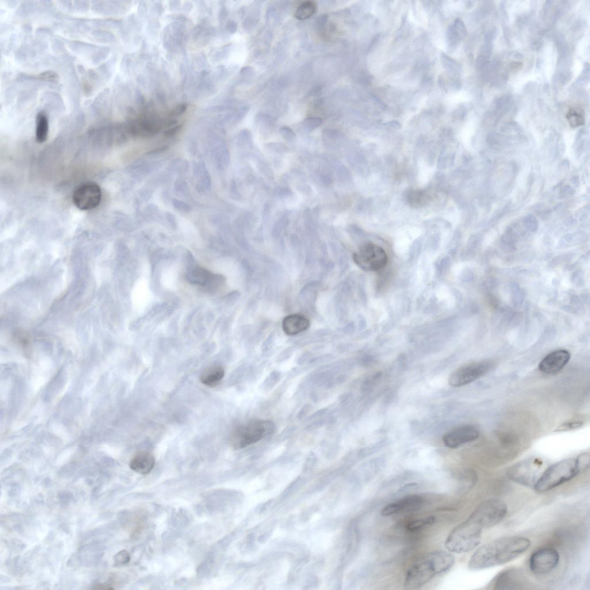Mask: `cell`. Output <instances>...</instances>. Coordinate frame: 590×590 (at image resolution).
I'll return each instance as SVG.
<instances>
[{
    "label": "cell",
    "instance_id": "4",
    "mask_svg": "<svg viewBox=\"0 0 590 590\" xmlns=\"http://www.w3.org/2000/svg\"><path fill=\"white\" fill-rule=\"evenodd\" d=\"M580 474L576 459L569 458L550 466L539 477L534 489L537 492L549 491Z\"/></svg>",
    "mask_w": 590,
    "mask_h": 590
},
{
    "label": "cell",
    "instance_id": "15",
    "mask_svg": "<svg viewBox=\"0 0 590 590\" xmlns=\"http://www.w3.org/2000/svg\"><path fill=\"white\" fill-rule=\"evenodd\" d=\"M423 499L419 496L412 495L402 498L401 499L390 503L382 509L381 515L391 516L402 511L416 510L421 506Z\"/></svg>",
    "mask_w": 590,
    "mask_h": 590
},
{
    "label": "cell",
    "instance_id": "35",
    "mask_svg": "<svg viewBox=\"0 0 590 590\" xmlns=\"http://www.w3.org/2000/svg\"><path fill=\"white\" fill-rule=\"evenodd\" d=\"M226 28H227L228 32L233 34L236 32L237 27L235 22L233 21H229L228 22Z\"/></svg>",
    "mask_w": 590,
    "mask_h": 590
},
{
    "label": "cell",
    "instance_id": "26",
    "mask_svg": "<svg viewBox=\"0 0 590 590\" xmlns=\"http://www.w3.org/2000/svg\"><path fill=\"white\" fill-rule=\"evenodd\" d=\"M280 374L277 371H273L268 376L264 381L263 387L265 389H271L277 384L280 379Z\"/></svg>",
    "mask_w": 590,
    "mask_h": 590
},
{
    "label": "cell",
    "instance_id": "17",
    "mask_svg": "<svg viewBox=\"0 0 590 590\" xmlns=\"http://www.w3.org/2000/svg\"><path fill=\"white\" fill-rule=\"evenodd\" d=\"M155 465L154 456L149 452L142 451L134 457L129 466L134 472L144 475L150 473Z\"/></svg>",
    "mask_w": 590,
    "mask_h": 590
},
{
    "label": "cell",
    "instance_id": "27",
    "mask_svg": "<svg viewBox=\"0 0 590 590\" xmlns=\"http://www.w3.org/2000/svg\"><path fill=\"white\" fill-rule=\"evenodd\" d=\"M323 123V120L320 118L312 117L306 119L304 121V126L306 129L309 130H313L316 129Z\"/></svg>",
    "mask_w": 590,
    "mask_h": 590
},
{
    "label": "cell",
    "instance_id": "19",
    "mask_svg": "<svg viewBox=\"0 0 590 590\" xmlns=\"http://www.w3.org/2000/svg\"><path fill=\"white\" fill-rule=\"evenodd\" d=\"M520 575V573L512 569L503 571L494 580V588L508 589L509 586H511V588H513L512 586L518 585L519 576Z\"/></svg>",
    "mask_w": 590,
    "mask_h": 590
},
{
    "label": "cell",
    "instance_id": "8",
    "mask_svg": "<svg viewBox=\"0 0 590 590\" xmlns=\"http://www.w3.org/2000/svg\"><path fill=\"white\" fill-rule=\"evenodd\" d=\"M492 367V363L489 361L474 363L461 367L451 374L449 379V385L461 387L471 384L487 374Z\"/></svg>",
    "mask_w": 590,
    "mask_h": 590
},
{
    "label": "cell",
    "instance_id": "12",
    "mask_svg": "<svg viewBox=\"0 0 590 590\" xmlns=\"http://www.w3.org/2000/svg\"><path fill=\"white\" fill-rule=\"evenodd\" d=\"M480 432L476 427L465 425L448 432L444 435L443 441L446 447L456 449L463 444L474 441L478 438Z\"/></svg>",
    "mask_w": 590,
    "mask_h": 590
},
{
    "label": "cell",
    "instance_id": "5",
    "mask_svg": "<svg viewBox=\"0 0 590 590\" xmlns=\"http://www.w3.org/2000/svg\"><path fill=\"white\" fill-rule=\"evenodd\" d=\"M275 429V425L271 421H250L233 431L230 438L231 446L236 450L243 449L258 442L264 437L273 434Z\"/></svg>",
    "mask_w": 590,
    "mask_h": 590
},
{
    "label": "cell",
    "instance_id": "20",
    "mask_svg": "<svg viewBox=\"0 0 590 590\" xmlns=\"http://www.w3.org/2000/svg\"><path fill=\"white\" fill-rule=\"evenodd\" d=\"M49 132V121L47 115L40 113L37 118L36 139L39 143H43L47 140Z\"/></svg>",
    "mask_w": 590,
    "mask_h": 590
},
{
    "label": "cell",
    "instance_id": "37",
    "mask_svg": "<svg viewBox=\"0 0 590 590\" xmlns=\"http://www.w3.org/2000/svg\"><path fill=\"white\" fill-rule=\"evenodd\" d=\"M293 431V428H287L286 431L283 432L280 435V440H285L289 438L290 435L292 434Z\"/></svg>",
    "mask_w": 590,
    "mask_h": 590
},
{
    "label": "cell",
    "instance_id": "32",
    "mask_svg": "<svg viewBox=\"0 0 590 590\" xmlns=\"http://www.w3.org/2000/svg\"><path fill=\"white\" fill-rule=\"evenodd\" d=\"M202 186L204 187L205 189L209 190L210 189V185H211V180H210V175L208 173V172L207 171L206 169H205V168H204V170H202Z\"/></svg>",
    "mask_w": 590,
    "mask_h": 590
},
{
    "label": "cell",
    "instance_id": "39",
    "mask_svg": "<svg viewBox=\"0 0 590 590\" xmlns=\"http://www.w3.org/2000/svg\"><path fill=\"white\" fill-rule=\"evenodd\" d=\"M166 217L167 221L169 222L171 224L175 225L176 223H177V220H176L175 217L171 213H166Z\"/></svg>",
    "mask_w": 590,
    "mask_h": 590
},
{
    "label": "cell",
    "instance_id": "18",
    "mask_svg": "<svg viewBox=\"0 0 590 590\" xmlns=\"http://www.w3.org/2000/svg\"><path fill=\"white\" fill-rule=\"evenodd\" d=\"M224 369L221 366L210 367L201 374L200 381L202 384L213 388L219 384L224 378Z\"/></svg>",
    "mask_w": 590,
    "mask_h": 590
},
{
    "label": "cell",
    "instance_id": "28",
    "mask_svg": "<svg viewBox=\"0 0 590 590\" xmlns=\"http://www.w3.org/2000/svg\"><path fill=\"white\" fill-rule=\"evenodd\" d=\"M582 425H583V423L581 421H573V422L562 424L555 430V431L564 432L575 430V429L581 427Z\"/></svg>",
    "mask_w": 590,
    "mask_h": 590
},
{
    "label": "cell",
    "instance_id": "11",
    "mask_svg": "<svg viewBox=\"0 0 590 590\" xmlns=\"http://www.w3.org/2000/svg\"><path fill=\"white\" fill-rule=\"evenodd\" d=\"M540 465L537 463L526 462L511 467L508 476L511 480L527 487L534 488L539 478Z\"/></svg>",
    "mask_w": 590,
    "mask_h": 590
},
{
    "label": "cell",
    "instance_id": "29",
    "mask_svg": "<svg viewBox=\"0 0 590 590\" xmlns=\"http://www.w3.org/2000/svg\"><path fill=\"white\" fill-rule=\"evenodd\" d=\"M172 204L176 209L179 210V211L183 212H189L191 211V207L189 205L187 204L186 203L177 200V199H173L172 201Z\"/></svg>",
    "mask_w": 590,
    "mask_h": 590
},
{
    "label": "cell",
    "instance_id": "25",
    "mask_svg": "<svg viewBox=\"0 0 590 590\" xmlns=\"http://www.w3.org/2000/svg\"><path fill=\"white\" fill-rule=\"evenodd\" d=\"M130 560V555L128 551L125 550L119 551L114 557V564L116 566L125 565L128 564Z\"/></svg>",
    "mask_w": 590,
    "mask_h": 590
},
{
    "label": "cell",
    "instance_id": "9",
    "mask_svg": "<svg viewBox=\"0 0 590 590\" xmlns=\"http://www.w3.org/2000/svg\"><path fill=\"white\" fill-rule=\"evenodd\" d=\"M560 555L552 547H545L535 551L530 558V568L536 574H546L552 572L558 564Z\"/></svg>",
    "mask_w": 590,
    "mask_h": 590
},
{
    "label": "cell",
    "instance_id": "33",
    "mask_svg": "<svg viewBox=\"0 0 590 590\" xmlns=\"http://www.w3.org/2000/svg\"><path fill=\"white\" fill-rule=\"evenodd\" d=\"M182 127H183L182 125H178L177 126H174V127H172V128H170V129L166 130L165 133H164V135L166 137H174L176 135H177V134L180 131H181Z\"/></svg>",
    "mask_w": 590,
    "mask_h": 590
},
{
    "label": "cell",
    "instance_id": "30",
    "mask_svg": "<svg viewBox=\"0 0 590 590\" xmlns=\"http://www.w3.org/2000/svg\"><path fill=\"white\" fill-rule=\"evenodd\" d=\"M281 135L285 139L292 141L295 139V134L293 130L288 127H282L280 130Z\"/></svg>",
    "mask_w": 590,
    "mask_h": 590
},
{
    "label": "cell",
    "instance_id": "24",
    "mask_svg": "<svg viewBox=\"0 0 590 590\" xmlns=\"http://www.w3.org/2000/svg\"><path fill=\"white\" fill-rule=\"evenodd\" d=\"M577 466L579 473L584 472L589 468V454L588 453L581 454L576 458Z\"/></svg>",
    "mask_w": 590,
    "mask_h": 590
},
{
    "label": "cell",
    "instance_id": "1",
    "mask_svg": "<svg viewBox=\"0 0 590 590\" xmlns=\"http://www.w3.org/2000/svg\"><path fill=\"white\" fill-rule=\"evenodd\" d=\"M530 545L529 539L516 536L494 540L475 551L469 561V568L480 570L505 564L525 552Z\"/></svg>",
    "mask_w": 590,
    "mask_h": 590
},
{
    "label": "cell",
    "instance_id": "10",
    "mask_svg": "<svg viewBox=\"0 0 590 590\" xmlns=\"http://www.w3.org/2000/svg\"><path fill=\"white\" fill-rule=\"evenodd\" d=\"M102 191L97 183L87 182L78 187L73 195V201L82 210L94 209L100 204Z\"/></svg>",
    "mask_w": 590,
    "mask_h": 590
},
{
    "label": "cell",
    "instance_id": "34",
    "mask_svg": "<svg viewBox=\"0 0 590 590\" xmlns=\"http://www.w3.org/2000/svg\"><path fill=\"white\" fill-rule=\"evenodd\" d=\"M168 149H169V147H168L167 146H163V147H161L160 148H157L156 149H152V150H151V151H149L147 153H146V155H147V156L158 155L162 154V153H163L164 152L168 151Z\"/></svg>",
    "mask_w": 590,
    "mask_h": 590
},
{
    "label": "cell",
    "instance_id": "21",
    "mask_svg": "<svg viewBox=\"0 0 590 590\" xmlns=\"http://www.w3.org/2000/svg\"><path fill=\"white\" fill-rule=\"evenodd\" d=\"M316 10L317 6L315 3L312 2H306L303 3L295 11L294 17L298 20H306L311 18L316 13Z\"/></svg>",
    "mask_w": 590,
    "mask_h": 590
},
{
    "label": "cell",
    "instance_id": "2",
    "mask_svg": "<svg viewBox=\"0 0 590 590\" xmlns=\"http://www.w3.org/2000/svg\"><path fill=\"white\" fill-rule=\"evenodd\" d=\"M455 563L454 555L447 551H436L416 560L406 573L405 588L416 589L423 587L433 577L448 571Z\"/></svg>",
    "mask_w": 590,
    "mask_h": 590
},
{
    "label": "cell",
    "instance_id": "14",
    "mask_svg": "<svg viewBox=\"0 0 590 590\" xmlns=\"http://www.w3.org/2000/svg\"><path fill=\"white\" fill-rule=\"evenodd\" d=\"M570 359L568 351L564 350L551 352L544 358L539 365V370L546 374L557 373L564 369Z\"/></svg>",
    "mask_w": 590,
    "mask_h": 590
},
{
    "label": "cell",
    "instance_id": "38",
    "mask_svg": "<svg viewBox=\"0 0 590 590\" xmlns=\"http://www.w3.org/2000/svg\"><path fill=\"white\" fill-rule=\"evenodd\" d=\"M94 589H114L113 586L108 584H99L95 585V587L93 588Z\"/></svg>",
    "mask_w": 590,
    "mask_h": 590
},
{
    "label": "cell",
    "instance_id": "7",
    "mask_svg": "<svg viewBox=\"0 0 590 590\" xmlns=\"http://www.w3.org/2000/svg\"><path fill=\"white\" fill-rule=\"evenodd\" d=\"M507 505L503 500L491 499L482 502L473 512L483 524L485 528L495 526L506 516Z\"/></svg>",
    "mask_w": 590,
    "mask_h": 590
},
{
    "label": "cell",
    "instance_id": "22",
    "mask_svg": "<svg viewBox=\"0 0 590 590\" xmlns=\"http://www.w3.org/2000/svg\"><path fill=\"white\" fill-rule=\"evenodd\" d=\"M566 118L572 128L579 127L584 124L583 114L580 109H570L566 114Z\"/></svg>",
    "mask_w": 590,
    "mask_h": 590
},
{
    "label": "cell",
    "instance_id": "13",
    "mask_svg": "<svg viewBox=\"0 0 590 590\" xmlns=\"http://www.w3.org/2000/svg\"><path fill=\"white\" fill-rule=\"evenodd\" d=\"M187 279L193 284L208 290L215 291L223 283L224 278L220 275L214 274L201 267H195L187 274Z\"/></svg>",
    "mask_w": 590,
    "mask_h": 590
},
{
    "label": "cell",
    "instance_id": "31",
    "mask_svg": "<svg viewBox=\"0 0 590 590\" xmlns=\"http://www.w3.org/2000/svg\"><path fill=\"white\" fill-rule=\"evenodd\" d=\"M40 78L47 81L55 82L59 79L58 75L52 71L46 72L40 75Z\"/></svg>",
    "mask_w": 590,
    "mask_h": 590
},
{
    "label": "cell",
    "instance_id": "36",
    "mask_svg": "<svg viewBox=\"0 0 590 590\" xmlns=\"http://www.w3.org/2000/svg\"><path fill=\"white\" fill-rule=\"evenodd\" d=\"M187 108V105L183 104L180 105L178 106L177 108H176L174 111V114L177 115V116H179V115L183 114L186 112Z\"/></svg>",
    "mask_w": 590,
    "mask_h": 590
},
{
    "label": "cell",
    "instance_id": "3",
    "mask_svg": "<svg viewBox=\"0 0 590 590\" xmlns=\"http://www.w3.org/2000/svg\"><path fill=\"white\" fill-rule=\"evenodd\" d=\"M484 528L480 520L472 513L465 522L450 532L445 542L446 548L456 553L472 550L480 545Z\"/></svg>",
    "mask_w": 590,
    "mask_h": 590
},
{
    "label": "cell",
    "instance_id": "23",
    "mask_svg": "<svg viewBox=\"0 0 590 590\" xmlns=\"http://www.w3.org/2000/svg\"><path fill=\"white\" fill-rule=\"evenodd\" d=\"M435 522L434 516H429L419 520H414L408 524V529L410 531H417L423 527L432 525Z\"/></svg>",
    "mask_w": 590,
    "mask_h": 590
},
{
    "label": "cell",
    "instance_id": "6",
    "mask_svg": "<svg viewBox=\"0 0 590 590\" xmlns=\"http://www.w3.org/2000/svg\"><path fill=\"white\" fill-rule=\"evenodd\" d=\"M352 258L356 265L367 271L384 269L389 260L384 249L371 242L364 244L358 251L352 255Z\"/></svg>",
    "mask_w": 590,
    "mask_h": 590
},
{
    "label": "cell",
    "instance_id": "16",
    "mask_svg": "<svg viewBox=\"0 0 590 590\" xmlns=\"http://www.w3.org/2000/svg\"><path fill=\"white\" fill-rule=\"evenodd\" d=\"M310 321L302 314H292L283 320L282 328L283 332L288 336H294L308 330Z\"/></svg>",
    "mask_w": 590,
    "mask_h": 590
},
{
    "label": "cell",
    "instance_id": "40",
    "mask_svg": "<svg viewBox=\"0 0 590 590\" xmlns=\"http://www.w3.org/2000/svg\"><path fill=\"white\" fill-rule=\"evenodd\" d=\"M309 408V407H308V406H305V407L302 409V411L300 412V414H299V418H303V417H304L306 414L308 412Z\"/></svg>",
    "mask_w": 590,
    "mask_h": 590
}]
</instances>
